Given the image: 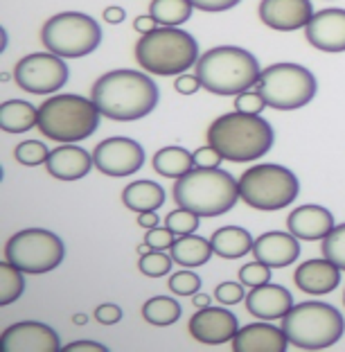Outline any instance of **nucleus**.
<instances>
[{
  "mask_svg": "<svg viewBox=\"0 0 345 352\" xmlns=\"http://www.w3.org/2000/svg\"><path fill=\"white\" fill-rule=\"evenodd\" d=\"M91 100L102 116L118 122H131L149 116L158 104V86L149 75L120 68L102 75L91 88Z\"/></svg>",
  "mask_w": 345,
  "mask_h": 352,
  "instance_id": "nucleus-1",
  "label": "nucleus"
},
{
  "mask_svg": "<svg viewBox=\"0 0 345 352\" xmlns=\"http://www.w3.org/2000/svg\"><path fill=\"white\" fill-rule=\"evenodd\" d=\"M208 145H212L223 161L251 163L269 154L276 142V131L262 116H248L242 111L219 116L208 126Z\"/></svg>",
  "mask_w": 345,
  "mask_h": 352,
  "instance_id": "nucleus-2",
  "label": "nucleus"
},
{
  "mask_svg": "<svg viewBox=\"0 0 345 352\" xmlns=\"http://www.w3.org/2000/svg\"><path fill=\"white\" fill-rule=\"evenodd\" d=\"M239 199V181L226 170L194 167L174 183V201L199 217H219Z\"/></svg>",
  "mask_w": 345,
  "mask_h": 352,
  "instance_id": "nucleus-3",
  "label": "nucleus"
},
{
  "mask_svg": "<svg viewBox=\"0 0 345 352\" xmlns=\"http://www.w3.org/2000/svg\"><path fill=\"white\" fill-rule=\"evenodd\" d=\"M197 75L205 91L214 95H239L258 86L262 68L253 52L237 45H219L197 61Z\"/></svg>",
  "mask_w": 345,
  "mask_h": 352,
  "instance_id": "nucleus-4",
  "label": "nucleus"
},
{
  "mask_svg": "<svg viewBox=\"0 0 345 352\" xmlns=\"http://www.w3.org/2000/svg\"><path fill=\"white\" fill-rule=\"evenodd\" d=\"M135 61L151 75H183L188 68L197 66L199 43L186 30L160 25L142 34L135 43Z\"/></svg>",
  "mask_w": 345,
  "mask_h": 352,
  "instance_id": "nucleus-5",
  "label": "nucleus"
},
{
  "mask_svg": "<svg viewBox=\"0 0 345 352\" xmlns=\"http://www.w3.org/2000/svg\"><path fill=\"white\" fill-rule=\"evenodd\" d=\"M102 111L82 95H54L38 107V131L57 142L86 140L100 126Z\"/></svg>",
  "mask_w": 345,
  "mask_h": 352,
  "instance_id": "nucleus-6",
  "label": "nucleus"
},
{
  "mask_svg": "<svg viewBox=\"0 0 345 352\" xmlns=\"http://www.w3.org/2000/svg\"><path fill=\"white\" fill-rule=\"evenodd\" d=\"M289 343L300 350H323L334 346L345 332V318L330 302L307 300L293 305L282 318Z\"/></svg>",
  "mask_w": 345,
  "mask_h": 352,
  "instance_id": "nucleus-7",
  "label": "nucleus"
},
{
  "mask_svg": "<svg viewBox=\"0 0 345 352\" xmlns=\"http://www.w3.org/2000/svg\"><path fill=\"white\" fill-rule=\"evenodd\" d=\"M298 192L296 174L276 163L253 165L239 176V199L255 210H282L296 201Z\"/></svg>",
  "mask_w": 345,
  "mask_h": 352,
  "instance_id": "nucleus-8",
  "label": "nucleus"
},
{
  "mask_svg": "<svg viewBox=\"0 0 345 352\" xmlns=\"http://www.w3.org/2000/svg\"><path fill=\"white\" fill-rule=\"evenodd\" d=\"M41 41L47 52L63 59H79L98 50L102 43V28L93 16L82 12H61L45 21Z\"/></svg>",
  "mask_w": 345,
  "mask_h": 352,
  "instance_id": "nucleus-9",
  "label": "nucleus"
},
{
  "mask_svg": "<svg viewBox=\"0 0 345 352\" xmlns=\"http://www.w3.org/2000/svg\"><path fill=\"white\" fill-rule=\"evenodd\" d=\"M318 82L309 68L300 63L282 61L267 66L262 70L258 91L264 100L276 111H293L302 109L314 100Z\"/></svg>",
  "mask_w": 345,
  "mask_h": 352,
  "instance_id": "nucleus-10",
  "label": "nucleus"
},
{
  "mask_svg": "<svg viewBox=\"0 0 345 352\" xmlns=\"http://www.w3.org/2000/svg\"><path fill=\"white\" fill-rule=\"evenodd\" d=\"M63 255L66 246L61 237L45 228L19 230L5 244V260L30 276L54 271L63 262Z\"/></svg>",
  "mask_w": 345,
  "mask_h": 352,
  "instance_id": "nucleus-11",
  "label": "nucleus"
},
{
  "mask_svg": "<svg viewBox=\"0 0 345 352\" xmlns=\"http://www.w3.org/2000/svg\"><path fill=\"white\" fill-rule=\"evenodd\" d=\"M14 79L25 93L52 95L68 82V66L59 54L34 52L16 63Z\"/></svg>",
  "mask_w": 345,
  "mask_h": 352,
  "instance_id": "nucleus-12",
  "label": "nucleus"
},
{
  "mask_svg": "<svg viewBox=\"0 0 345 352\" xmlns=\"http://www.w3.org/2000/svg\"><path fill=\"white\" fill-rule=\"evenodd\" d=\"M95 167L107 176H129L144 165V149L131 138L115 135L93 149Z\"/></svg>",
  "mask_w": 345,
  "mask_h": 352,
  "instance_id": "nucleus-13",
  "label": "nucleus"
},
{
  "mask_svg": "<svg viewBox=\"0 0 345 352\" xmlns=\"http://www.w3.org/2000/svg\"><path fill=\"white\" fill-rule=\"evenodd\" d=\"M0 346L5 352H54L61 350L59 334L38 321L14 323L3 332Z\"/></svg>",
  "mask_w": 345,
  "mask_h": 352,
  "instance_id": "nucleus-14",
  "label": "nucleus"
},
{
  "mask_svg": "<svg viewBox=\"0 0 345 352\" xmlns=\"http://www.w3.org/2000/svg\"><path fill=\"white\" fill-rule=\"evenodd\" d=\"M188 330L199 343L219 346V343H228L235 339V334L239 332V321L232 311L208 305L199 307L197 314L190 318Z\"/></svg>",
  "mask_w": 345,
  "mask_h": 352,
  "instance_id": "nucleus-15",
  "label": "nucleus"
},
{
  "mask_svg": "<svg viewBox=\"0 0 345 352\" xmlns=\"http://www.w3.org/2000/svg\"><path fill=\"white\" fill-rule=\"evenodd\" d=\"M307 41L323 52H345V10L330 7L311 16L304 28Z\"/></svg>",
  "mask_w": 345,
  "mask_h": 352,
  "instance_id": "nucleus-16",
  "label": "nucleus"
},
{
  "mask_svg": "<svg viewBox=\"0 0 345 352\" xmlns=\"http://www.w3.org/2000/svg\"><path fill=\"white\" fill-rule=\"evenodd\" d=\"M258 14L267 28L293 32L307 28V23L314 16V5L311 0H262Z\"/></svg>",
  "mask_w": 345,
  "mask_h": 352,
  "instance_id": "nucleus-17",
  "label": "nucleus"
},
{
  "mask_svg": "<svg viewBox=\"0 0 345 352\" xmlns=\"http://www.w3.org/2000/svg\"><path fill=\"white\" fill-rule=\"evenodd\" d=\"M246 309L248 314L262 318V321H276V318H285L289 309L293 307V296L285 289L282 285H260L251 287V294H246Z\"/></svg>",
  "mask_w": 345,
  "mask_h": 352,
  "instance_id": "nucleus-18",
  "label": "nucleus"
},
{
  "mask_svg": "<svg viewBox=\"0 0 345 352\" xmlns=\"http://www.w3.org/2000/svg\"><path fill=\"white\" fill-rule=\"evenodd\" d=\"M287 228L298 239L316 242V239H325L334 230V214L323 206H298L287 217Z\"/></svg>",
  "mask_w": 345,
  "mask_h": 352,
  "instance_id": "nucleus-19",
  "label": "nucleus"
},
{
  "mask_svg": "<svg viewBox=\"0 0 345 352\" xmlns=\"http://www.w3.org/2000/svg\"><path fill=\"white\" fill-rule=\"evenodd\" d=\"M255 260L269 264L271 269H282L293 264L300 255V242L293 233H280V230H271L255 239L253 244Z\"/></svg>",
  "mask_w": 345,
  "mask_h": 352,
  "instance_id": "nucleus-20",
  "label": "nucleus"
},
{
  "mask_svg": "<svg viewBox=\"0 0 345 352\" xmlns=\"http://www.w3.org/2000/svg\"><path fill=\"white\" fill-rule=\"evenodd\" d=\"M293 283L302 294L325 296L334 292L341 283V269L332 260H307L293 274Z\"/></svg>",
  "mask_w": 345,
  "mask_h": 352,
  "instance_id": "nucleus-21",
  "label": "nucleus"
},
{
  "mask_svg": "<svg viewBox=\"0 0 345 352\" xmlns=\"http://www.w3.org/2000/svg\"><path fill=\"white\" fill-rule=\"evenodd\" d=\"M287 334L282 327L271 323H251L239 327V332L232 339V350L237 352H285Z\"/></svg>",
  "mask_w": 345,
  "mask_h": 352,
  "instance_id": "nucleus-22",
  "label": "nucleus"
},
{
  "mask_svg": "<svg viewBox=\"0 0 345 352\" xmlns=\"http://www.w3.org/2000/svg\"><path fill=\"white\" fill-rule=\"evenodd\" d=\"M93 154H88L86 149L77 147V145H61L57 149L50 151L47 156V172H50L54 179L59 181H77L84 179V176L93 170Z\"/></svg>",
  "mask_w": 345,
  "mask_h": 352,
  "instance_id": "nucleus-23",
  "label": "nucleus"
},
{
  "mask_svg": "<svg viewBox=\"0 0 345 352\" xmlns=\"http://www.w3.org/2000/svg\"><path fill=\"white\" fill-rule=\"evenodd\" d=\"M212 251L223 260H237L244 258L246 253H253L255 239L251 237L246 228L239 226H223L219 230H214V235L210 237Z\"/></svg>",
  "mask_w": 345,
  "mask_h": 352,
  "instance_id": "nucleus-24",
  "label": "nucleus"
},
{
  "mask_svg": "<svg viewBox=\"0 0 345 352\" xmlns=\"http://www.w3.org/2000/svg\"><path fill=\"white\" fill-rule=\"evenodd\" d=\"M38 126V109L23 100H10L0 104V129L5 133H25Z\"/></svg>",
  "mask_w": 345,
  "mask_h": 352,
  "instance_id": "nucleus-25",
  "label": "nucleus"
},
{
  "mask_svg": "<svg viewBox=\"0 0 345 352\" xmlns=\"http://www.w3.org/2000/svg\"><path fill=\"white\" fill-rule=\"evenodd\" d=\"M170 253H172L174 262L183 264V267H203L214 251H212L210 239L194 235V233H188V235H179L174 239Z\"/></svg>",
  "mask_w": 345,
  "mask_h": 352,
  "instance_id": "nucleus-26",
  "label": "nucleus"
},
{
  "mask_svg": "<svg viewBox=\"0 0 345 352\" xmlns=\"http://www.w3.org/2000/svg\"><path fill=\"white\" fill-rule=\"evenodd\" d=\"M122 204L133 212L158 210L165 204V190L154 181H135L124 188Z\"/></svg>",
  "mask_w": 345,
  "mask_h": 352,
  "instance_id": "nucleus-27",
  "label": "nucleus"
},
{
  "mask_svg": "<svg viewBox=\"0 0 345 352\" xmlns=\"http://www.w3.org/2000/svg\"><path fill=\"white\" fill-rule=\"evenodd\" d=\"M154 170L167 179H181L183 174L194 170V154L183 147H163L154 156Z\"/></svg>",
  "mask_w": 345,
  "mask_h": 352,
  "instance_id": "nucleus-28",
  "label": "nucleus"
},
{
  "mask_svg": "<svg viewBox=\"0 0 345 352\" xmlns=\"http://www.w3.org/2000/svg\"><path fill=\"white\" fill-rule=\"evenodd\" d=\"M192 10H194L192 0H151L149 5V14L154 16V21L167 28H179L190 21Z\"/></svg>",
  "mask_w": 345,
  "mask_h": 352,
  "instance_id": "nucleus-29",
  "label": "nucleus"
},
{
  "mask_svg": "<svg viewBox=\"0 0 345 352\" xmlns=\"http://www.w3.org/2000/svg\"><path fill=\"white\" fill-rule=\"evenodd\" d=\"M144 321L158 327L174 325L181 318V305L170 296H154L142 305Z\"/></svg>",
  "mask_w": 345,
  "mask_h": 352,
  "instance_id": "nucleus-30",
  "label": "nucleus"
},
{
  "mask_svg": "<svg viewBox=\"0 0 345 352\" xmlns=\"http://www.w3.org/2000/svg\"><path fill=\"white\" fill-rule=\"evenodd\" d=\"M23 292H25V278L19 267H14L12 262L3 260L0 262V305H12L14 300H19Z\"/></svg>",
  "mask_w": 345,
  "mask_h": 352,
  "instance_id": "nucleus-31",
  "label": "nucleus"
},
{
  "mask_svg": "<svg viewBox=\"0 0 345 352\" xmlns=\"http://www.w3.org/2000/svg\"><path fill=\"white\" fill-rule=\"evenodd\" d=\"M172 253L167 255L165 251H156V249H151L149 253H142L140 255V262H138V267L144 276H149V278H163L167 276L172 271Z\"/></svg>",
  "mask_w": 345,
  "mask_h": 352,
  "instance_id": "nucleus-32",
  "label": "nucleus"
},
{
  "mask_svg": "<svg viewBox=\"0 0 345 352\" xmlns=\"http://www.w3.org/2000/svg\"><path fill=\"white\" fill-rule=\"evenodd\" d=\"M16 161L25 167H38L47 163V156H50V149H47L41 140H25L21 142L14 151Z\"/></svg>",
  "mask_w": 345,
  "mask_h": 352,
  "instance_id": "nucleus-33",
  "label": "nucleus"
},
{
  "mask_svg": "<svg viewBox=\"0 0 345 352\" xmlns=\"http://www.w3.org/2000/svg\"><path fill=\"white\" fill-rule=\"evenodd\" d=\"M323 258L332 260L341 271H345V223L334 226V230L323 239Z\"/></svg>",
  "mask_w": 345,
  "mask_h": 352,
  "instance_id": "nucleus-34",
  "label": "nucleus"
},
{
  "mask_svg": "<svg viewBox=\"0 0 345 352\" xmlns=\"http://www.w3.org/2000/svg\"><path fill=\"white\" fill-rule=\"evenodd\" d=\"M199 221H201V217H199L197 212L188 210V208H179V210H174L165 217V226L170 228L174 235H188V233H194L199 228Z\"/></svg>",
  "mask_w": 345,
  "mask_h": 352,
  "instance_id": "nucleus-35",
  "label": "nucleus"
},
{
  "mask_svg": "<svg viewBox=\"0 0 345 352\" xmlns=\"http://www.w3.org/2000/svg\"><path fill=\"white\" fill-rule=\"evenodd\" d=\"M170 292L176 294V296H194L201 289V278L197 274H192V271H179V274H174L170 278Z\"/></svg>",
  "mask_w": 345,
  "mask_h": 352,
  "instance_id": "nucleus-36",
  "label": "nucleus"
},
{
  "mask_svg": "<svg viewBox=\"0 0 345 352\" xmlns=\"http://www.w3.org/2000/svg\"><path fill=\"white\" fill-rule=\"evenodd\" d=\"M239 280L248 287H260V285H267L271 280V267L264 264L260 260L255 262H248L239 269Z\"/></svg>",
  "mask_w": 345,
  "mask_h": 352,
  "instance_id": "nucleus-37",
  "label": "nucleus"
},
{
  "mask_svg": "<svg viewBox=\"0 0 345 352\" xmlns=\"http://www.w3.org/2000/svg\"><path fill=\"white\" fill-rule=\"evenodd\" d=\"M267 107L269 104L264 100V95L260 91H251V88L244 93H239L235 98V109L242 111V113H248V116H260Z\"/></svg>",
  "mask_w": 345,
  "mask_h": 352,
  "instance_id": "nucleus-38",
  "label": "nucleus"
},
{
  "mask_svg": "<svg viewBox=\"0 0 345 352\" xmlns=\"http://www.w3.org/2000/svg\"><path fill=\"white\" fill-rule=\"evenodd\" d=\"M174 233L167 226H156V228H147L144 233V244H149V249H156V251H165V249H172L174 244Z\"/></svg>",
  "mask_w": 345,
  "mask_h": 352,
  "instance_id": "nucleus-39",
  "label": "nucleus"
},
{
  "mask_svg": "<svg viewBox=\"0 0 345 352\" xmlns=\"http://www.w3.org/2000/svg\"><path fill=\"white\" fill-rule=\"evenodd\" d=\"M244 283H221L214 289V298L221 302V305H237L239 300L246 298L244 294Z\"/></svg>",
  "mask_w": 345,
  "mask_h": 352,
  "instance_id": "nucleus-40",
  "label": "nucleus"
},
{
  "mask_svg": "<svg viewBox=\"0 0 345 352\" xmlns=\"http://www.w3.org/2000/svg\"><path fill=\"white\" fill-rule=\"evenodd\" d=\"M223 156L216 151L212 145L201 147L194 151V167H205V170H212V167H221Z\"/></svg>",
  "mask_w": 345,
  "mask_h": 352,
  "instance_id": "nucleus-41",
  "label": "nucleus"
},
{
  "mask_svg": "<svg viewBox=\"0 0 345 352\" xmlns=\"http://www.w3.org/2000/svg\"><path fill=\"white\" fill-rule=\"evenodd\" d=\"M201 86L203 84H201V79H199V75L183 73V75H176V79H174L176 93H181V95H194Z\"/></svg>",
  "mask_w": 345,
  "mask_h": 352,
  "instance_id": "nucleus-42",
  "label": "nucleus"
},
{
  "mask_svg": "<svg viewBox=\"0 0 345 352\" xmlns=\"http://www.w3.org/2000/svg\"><path fill=\"white\" fill-rule=\"evenodd\" d=\"M122 318V309L113 302H104L98 309H95V321H100L102 325H113Z\"/></svg>",
  "mask_w": 345,
  "mask_h": 352,
  "instance_id": "nucleus-43",
  "label": "nucleus"
},
{
  "mask_svg": "<svg viewBox=\"0 0 345 352\" xmlns=\"http://www.w3.org/2000/svg\"><path fill=\"white\" fill-rule=\"evenodd\" d=\"M242 0H192L194 10H201V12H226L237 7Z\"/></svg>",
  "mask_w": 345,
  "mask_h": 352,
  "instance_id": "nucleus-44",
  "label": "nucleus"
},
{
  "mask_svg": "<svg viewBox=\"0 0 345 352\" xmlns=\"http://www.w3.org/2000/svg\"><path fill=\"white\" fill-rule=\"evenodd\" d=\"M66 352H77V350H95V352H104L107 350V346H102V343L98 341H72L68 343L66 348H63Z\"/></svg>",
  "mask_w": 345,
  "mask_h": 352,
  "instance_id": "nucleus-45",
  "label": "nucleus"
},
{
  "mask_svg": "<svg viewBox=\"0 0 345 352\" xmlns=\"http://www.w3.org/2000/svg\"><path fill=\"white\" fill-rule=\"evenodd\" d=\"M156 25H158V23L154 21V16H151V14H147V16H138V19L133 21V28L138 30L140 34H147V32L156 30Z\"/></svg>",
  "mask_w": 345,
  "mask_h": 352,
  "instance_id": "nucleus-46",
  "label": "nucleus"
},
{
  "mask_svg": "<svg viewBox=\"0 0 345 352\" xmlns=\"http://www.w3.org/2000/svg\"><path fill=\"white\" fill-rule=\"evenodd\" d=\"M124 19H126V12L122 10V7L113 5V7H107V10H104V21L111 23V25H115V23H122Z\"/></svg>",
  "mask_w": 345,
  "mask_h": 352,
  "instance_id": "nucleus-47",
  "label": "nucleus"
},
{
  "mask_svg": "<svg viewBox=\"0 0 345 352\" xmlns=\"http://www.w3.org/2000/svg\"><path fill=\"white\" fill-rule=\"evenodd\" d=\"M138 223H140L142 228H156L158 226V214H156V210L138 212Z\"/></svg>",
  "mask_w": 345,
  "mask_h": 352,
  "instance_id": "nucleus-48",
  "label": "nucleus"
},
{
  "mask_svg": "<svg viewBox=\"0 0 345 352\" xmlns=\"http://www.w3.org/2000/svg\"><path fill=\"white\" fill-rule=\"evenodd\" d=\"M194 305H197V307H208V305H210V296H205V294H194Z\"/></svg>",
  "mask_w": 345,
  "mask_h": 352,
  "instance_id": "nucleus-49",
  "label": "nucleus"
},
{
  "mask_svg": "<svg viewBox=\"0 0 345 352\" xmlns=\"http://www.w3.org/2000/svg\"><path fill=\"white\" fill-rule=\"evenodd\" d=\"M75 323L84 325V323H86V316H82V314H79V316H75Z\"/></svg>",
  "mask_w": 345,
  "mask_h": 352,
  "instance_id": "nucleus-50",
  "label": "nucleus"
},
{
  "mask_svg": "<svg viewBox=\"0 0 345 352\" xmlns=\"http://www.w3.org/2000/svg\"><path fill=\"white\" fill-rule=\"evenodd\" d=\"M343 302H345V294H343Z\"/></svg>",
  "mask_w": 345,
  "mask_h": 352,
  "instance_id": "nucleus-51",
  "label": "nucleus"
}]
</instances>
